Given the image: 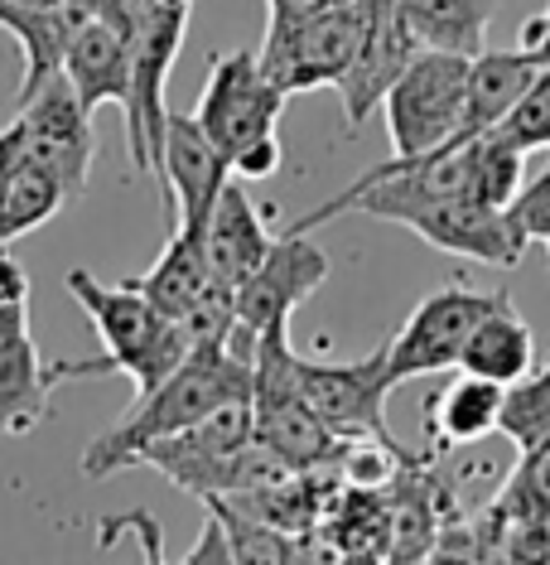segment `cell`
Returning a JSON list of instances; mask_svg holds the SVG:
<instances>
[{"instance_id": "cell-1", "label": "cell", "mask_w": 550, "mask_h": 565, "mask_svg": "<svg viewBox=\"0 0 550 565\" xmlns=\"http://www.w3.org/2000/svg\"><path fill=\"white\" fill-rule=\"evenodd\" d=\"M256 377V358L237 353L233 343H194L188 358L170 377L155 382L150 392L136 396V406L126 411L111 430H101L93 445L83 449V479H111V473L131 469L140 449L198 426L203 416H213L227 402H247Z\"/></svg>"}, {"instance_id": "cell-2", "label": "cell", "mask_w": 550, "mask_h": 565, "mask_svg": "<svg viewBox=\"0 0 550 565\" xmlns=\"http://www.w3.org/2000/svg\"><path fill=\"white\" fill-rule=\"evenodd\" d=\"M68 295L83 305V315L93 319L97 339H101V353L97 358H63L54 363L58 382H73V377H107L117 372L140 392H150L155 382H164L170 372L188 358V333L179 319H164L155 305L140 295L131 280L121 286H101L93 271H68Z\"/></svg>"}, {"instance_id": "cell-3", "label": "cell", "mask_w": 550, "mask_h": 565, "mask_svg": "<svg viewBox=\"0 0 550 565\" xmlns=\"http://www.w3.org/2000/svg\"><path fill=\"white\" fill-rule=\"evenodd\" d=\"M136 465L160 469L179 493H194L198 503L203 498H237V493H251V488L290 479V469L256 440L251 396L217 406L198 426L145 445Z\"/></svg>"}, {"instance_id": "cell-4", "label": "cell", "mask_w": 550, "mask_h": 565, "mask_svg": "<svg viewBox=\"0 0 550 565\" xmlns=\"http://www.w3.org/2000/svg\"><path fill=\"white\" fill-rule=\"evenodd\" d=\"M251 420L256 440L285 465L290 473H310L338 459L343 440L314 406L304 402L295 382V349H290V324H276L256 339V377H251Z\"/></svg>"}, {"instance_id": "cell-5", "label": "cell", "mask_w": 550, "mask_h": 565, "mask_svg": "<svg viewBox=\"0 0 550 565\" xmlns=\"http://www.w3.org/2000/svg\"><path fill=\"white\" fill-rule=\"evenodd\" d=\"M188 15H194V0H164V6L121 24L126 49H131V107L121 117H126V150H131L136 174H160L164 121H170L164 83H170L174 58L188 40Z\"/></svg>"}, {"instance_id": "cell-6", "label": "cell", "mask_w": 550, "mask_h": 565, "mask_svg": "<svg viewBox=\"0 0 550 565\" xmlns=\"http://www.w3.org/2000/svg\"><path fill=\"white\" fill-rule=\"evenodd\" d=\"M468 54H444V49H420L406 63V73L381 97V117L396 160L430 156L440 146H459L468 97Z\"/></svg>"}, {"instance_id": "cell-7", "label": "cell", "mask_w": 550, "mask_h": 565, "mask_svg": "<svg viewBox=\"0 0 550 565\" xmlns=\"http://www.w3.org/2000/svg\"><path fill=\"white\" fill-rule=\"evenodd\" d=\"M367 15H373V0H348L310 20H271L256 58L285 97L310 93V87H338L363 49Z\"/></svg>"}, {"instance_id": "cell-8", "label": "cell", "mask_w": 550, "mask_h": 565, "mask_svg": "<svg viewBox=\"0 0 550 565\" xmlns=\"http://www.w3.org/2000/svg\"><path fill=\"white\" fill-rule=\"evenodd\" d=\"M497 295L503 290H478V286H464V280H450V286L430 290L425 300L406 315V324L396 329V339H387L391 387L459 367V353H464L473 324L493 310Z\"/></svg>"}, {"instance_id": "cell-9", "label": "cell", "mask_w": 550, "mask_h": 565, "mask_svg": "<svg viewBox=\"0 0 550 565\" xmlns=\"http://www.w3.org/2000/svg\"><path fill=\"white\" fill-rule=\"evenodd\" d=\"M295 382L314 416L338 435L343 445L353 440H377L401 449V440L387 426V396L396 392L387 377V343L377 353L357 358V363H314L295 353Z\"/></svg>"}, {"instance_id": "cell-10", "label": "cell", "mask_w": 550, "mask_h": 565, "mask_svg": "<svg viewBox=\"0 0 550 565\" xmlns=\"http://www.w3.org/2000/svg\"><path fill=\"white\" fill-rule=\"evenodd\" d=\"M280 111H285V93L266 78L261 58L256 54H213L208 63V83L198 97V126L208 131V140L233 164L241 150L261 146L276 136Z\"/></svg>"}, {"instance_id": "cell-11", "label": "cell", "mask_w": 550, "mask_h": 565, "mask_svg": "<svg viewBox=\"0 0 550 565\" xmlns=\"http://www.w3.org/2000/svg\"><path fill=\"white\" fill-rule=\"evenodd\" d=\"M328 280V256L310 233H285L271 242L266 262L237 286V329L261 339L266 329L290 324V315Z\"/></svg>"}, {"instance_id": "cell-12", "label": "cell", "mask_w": 550, "mask_h": 565, "mask_svg": "<svg viewBox=\"0 0 550 565\" xmlns=\"http://www.w3.org/2000/svg\"><path fill=\"white\" fill-rule=\"evenodd\" d=\"M20 121H24V156L40 160L44 170H54L68 184L73 199L87 194V174L97 160V140H93V111L78 102L73 83L54 73L30 102H20Z\"/></svg>"}, {"instance_id": "cell-13", "label": "cell", "mask_w": 550, "mask_h": 565, "mask_svg": "<svg viewBox=\"0 0 550 565\" xmlns=\"http://www.w3.org/2000/svg\"><path fill=\"white\" fill-rule=\"evenodd\" d=\"M233 179H237L233 164L208 140L194 111H170V121H164V156H160V194L170 203L174 223L203 237L217 194Z\"/></svg>"}, {"instance_id": "cell-14", "label": "cell", "mask_w": 550, "mask_h": 565, "mask_svg": "<svg viewBox=\"0 0 550 565\" xmlns=\"http://www.w3.org/2000/svg\"><path fill=\"white\" fill-rule=\"evenodd\" d=\"M411 233L430 247L450 252V256H468L478 266H497V271H511L521 266L531 242L521 237V227L511 223L507 209H493V203L478 199H450V203H434V209L416 213Z\"/></svg>"}, {"instance_id": "cell-15", "label": "cell", "mask_w": 550, "mask_h": 565, "mask_svg": "<svg viewBox=\"0 0 550 565\" xmlns=\"http://www.w3.org/2000/svg\"><path fill=\"white\" fill-rule=\"evenodd\" d=\"M420 54L411 24L401 20L396 0H373V15H367V34H363V49H357L348 78H343L334 93L343 97V121L363 126L373 111H381V97L391 93V83L406 73V63Z\"/></svg>"}, {"instance_id": "cell-16", "label": "cell", "mask_w": 550, "mask_h": 565, "mask_svg": "<svg viewBox=\"0 0 550 565\" xmlns=\"http://www.w3.org/2000/svg\"><path fill=\"white\" fill-rule=\"evenodd\" d=\"M63 78L73 83V93L87 111L97 107H131V49H126L121 24L101 20V15H83L73 20L68 44H63Z\"/></svg>"}, {"instance_id": "cell-17", "label": "cell", "mask_w": 550, "mask_h": 565, "mask_svg": "<svg viewBox=\"0 0 550 565\" xmlns=\"http://www.w3.org/2000/svg\"><path fill=\"white\" fill-rule=\"evenodd\" d=\"M271 227H266L261 209L251 203V194L237 184H227L223 194H217L213 213H208V227H203V256H208V271L217 286H241L256 266L266 262V252H271Z\"/></svg>"}, {"instance_id": "cell-18", "label": "cell", "mask_w": 550, "mask_h": 565, "mask_svg": "<svg viewBox=\"0 0 550 565\" xmlns=\"http://www.w3.org/2000/svg\"><path fill=\"white\" fill-rule=\"evenodd\" d=\"M58 372L44 363L40 343L30 329L0 339V435H30L48 420Z\"/></svg>"}, {"instance_id": "cell-19", "label": "cell", "mask_w": 550, "mask_h": 565, "mask_svg": "<svg viewBox=\"0 0 550 565\" xmlns=\"http://www.w3.org/2000/svg\"><path fill=\"white\" fill-rule=\"evenodd\" d=\"M531 367H536V333L527 319H521L517 300L503 290L493 310L473 324L464 353H459V372H473V377L511 387V382H521Z\"/></svg>"}, {"instance_id": "cell-20", "label": "cell", "mask_w": 550, "mask_h": 565, "mask_svg": "<svg viewBox=\"0 0 550 565\" xmlns=\"http://www.w3.org/2000/svg\"><path fill=\"white\" fill-rule=\"evenodd\" d=\"M536 73H541V63L531 54H521V49H478L468 63V97H464L459 140L488 136L493 126L517 107V97L531 87Z\"/></svg>"}, {"instance_id": "cell-21", "label": "cell", "mask_w": 550, "mask_h": 565, "mask_svg": "<svg viewBox=\"0 0 550 565\" xmlns=\"http://www.w3.org/2000/svg\"><path fill=\"white\" fill-rule=\"evenodd\" d=\"M73 10H40L24 6V0H0V30L15 40L20 49V102H30L40 87L63 68V44H68L73 30Z\"/></svg>"}, {"instance_id": "cell-22", "label": "cell", "mask_w": 550, "mask_h": 565, "mask_svg": "<svg viewBox=\"0 0 550 565\" xmlns=\"http://www.w3.org/2000/svg\"><path fill=\"white\" fill-rule=\"evenodd\" d=\"M131 286L145 295L164 319H184L198 305V295L213 286L208 256H203V237L174 223V233H170V242H164V252L155 256V266L131 276Z\"/></svg>"}, {"instance_id": "cell-23", "label": "cell", "mask_w": 550, "mask_h": 565, "mask_svg": "<svg viewBox=\"0 0 550 565\" xmlns=\"http://www.w3.org/2000/svg\"><path fill=\"white\" fill-rule=\"evenodd\" d=\"M503 402H507L503 382L459 372L450 387L440 392V402H434V411L425 416V426H430V435H434V445L440 449L483 445L497 426H503Z\"/></svg>"}, {"instance_id": "cell-24", "label": "cell", "mask_w": 550, "mask_h": 565, "mask_svg": "<svg viewBox=\"0 0 550 565\" xmlns=\"http://www.w3.org/2000/svg\"><path fill=\"white\" fill-rule=\"evenodd\" d=\"M401 20L411 24L420 49H444V54H478L488 49V20L497 0H396Z\"/></svg>"}, {"instance_id": "cell-25", "label": "cell", "mask_w": 550, "mask_h": 565, "mask_svg": "<svg viewBox=\"0 0 550 565\" xmlns=\"http://www.w3.org/2000/svg\"><path fill=\"white\" fill-rule=\"evenodd\" d=\"M68 203H73L68 184H63L54 170H44L40 160L24 156L15 179H10L6 194H0V242H20V237L40 233Z\"/></svg>"}, {"instance_id": "cell-26", "label": "cell", "mask_w": 550, "mask_h": 565, "mask_svg": "<svg viewBox=\"0 0 550 565\" xmlns=\"http://www.w3.org/2000/svg\"><path fill=\"white\" fill-rule=\"evenodd\" d=\"M517 455H531V449H550V363L541 372H527L521 382L507 387V402H503V426Z\"/></svg>"}, {"instance_id": "cell-27", "label": "cell", "mask_w": 550, "mask_h": 565, "mask_svg": "<svg viewBox=\"0 0 550 565\" xmlns=\"http://www.w3.org/2000/svg\"><path fill=\"white\" fill-rule=\"evenodd\" d=\"M493 131L503 136L511 150H521V156L550 150V68L536 73L531 87L517 97V107H511L507 117L493 126Z\"/></svg>"}, {"instance_id": "cell-28", "label": "cell", "mask_w": 550, "mask_h": 565, "mask_svg": "<svg viewBox=\"0 0 550 565\" xmlns=\"http://www.w3.org/2000/svg\"><path fill=\"white\" fill-rule=\"evenodd\" d=\"M507 213L527 242H550V170L536 174L531 184H521L517 199L507 203Z\"/></svg>"}, {"instance_id": "cell-29", "label": "cell", "mask_w": 550, "mask_h": 565, "mask_svg": "<svg viewBox=\"0 0 550 565\" xmlns=\"http://www.w3.org/2000/svg\"><path fill=\"white\" fill-rule=\"evenodd\" d=\"M0 305H30V276L15 262L10 242H0Z\"/></svg>"}, {"instance_id": "cell-30", "label": "cell", "mask_w": 550, "mask_h": 565, "mask_svg": "<svg viewBox=\"0 0 550 565\" xmlns=\"http://www.w3.org/2000/svg\"><path fill=\"white\" fill-rule=\"evenodd\" d=\"M20 160H24V121L15 117L10 126H0V194H6V184L15 179Z\"/></svg>"}, {"instance_id": "cell-31", "label": "cell", "mask_w": 550, "mask_h": 565, "mask_svg": "<svg viewBox=\"0 0 550 565\" xmlns=\"http://www.w3.org/2000/svg\"><path fill=\"white\" fill-rule=\"evenodd\" d=\"M517 49H521V54H531L536 63H541V68H550V10H546V15H536V20L521 24Z\"/></svg>"}, {"instance_id": "cell-32", "label": "cell", "mask_w": 550, "mask_h": 565, "mask_svg": "<svg viewBox=\"0 0 550 565\" xmlns=\"http://www.w3.org/2000/svg\"><path fill=\"white\" fill-rule=\"evenodd\" d=\"M266 6H271V20H310L319 10L348 6V0H266Z\"/></svg>"}, {"instance_id": "cell-33", "label": "cell", "mask_w": 550, "mask_h": 565, "mask_svg": "<svg viewBox=\"0 0 550 565\" xmlns=\"http://www.w3.org/2000/svg\"><path fill=\"white\" fill-rule=\"evenodd\" d=\"M30 329V305H0V339Z\"/></svg>"}, {"instance_id": "cell-34", "label": "cell", "mask_w": 550, "mask_h": 565, "mask_svg": "<svg viewBox=\"0 0 550 565\" xmlns=\"http://www.w3.org/2000/svg\"><path fill=\"white\" fill-rule=\"evenodd\" d=\"M164 6V0H117V10H111V24H126V20H136V15H145V10H155Z\"/></svg>"}, {"instance_id": "cell-35", "label": "cell", "mask_w": 550, "mask_h": 565, "mask_svg": "<svg viewBox=\"0 0 550 565\" xmlns=\"http://www.w3.org/2000/svg\"><path fill=\"white\" fill-rule=\"evenodd\" d=\"M68 10H73V15H101V20H107L111 15V10H117V0H68Z\"/></svg>"}, {"instance_id": "cell-36", "label": "cell", "mask_w": 550, "mask_h": 565, "mask_svg": "<svg viewBox=\"0 0 550 565\" xmlns=\"http://www.w3.org/2000/svg\"><path fill=\"white\" fill-rule=\"evenodd\" d=\"M24 6H40V10H63L68 0H24Z\"/></svg>"}, {"instance_id": "cell-37", "label": "cell", "mask_w": 550, "mask_h": 565, "mask_svg": "<svg viewBox=\"0 0 550 565\" xmlns=\"http://www.w3.org/2000/svg\"><path fill=\"white\" fill-rule=\"evenodd\" d=\"M546 252H550V242H546Z\"/></svg>"}]
</instances>
